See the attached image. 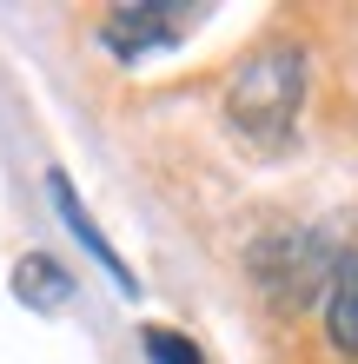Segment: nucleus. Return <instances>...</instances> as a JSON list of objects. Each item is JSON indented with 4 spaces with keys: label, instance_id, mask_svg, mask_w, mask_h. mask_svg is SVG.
Instances as JSON below:
<instances>
[{
    "label": "nucleus",
    "instance_id": "20e7f679",
    "mask_svg": "<svg viewBox=\"0 0 358 364\" xmlns=\"http://www.w3.org/2000/svg\"><path fill=\"white\" fill-rule=\"evenodd\" d=\"M325 331L345 358H358V259L332 265V298H325Z\"/></svg>",
    "mask_w": 358,
    "mask_h": 364
},
{
    "label": "nucleus",
    "instance_id": "39448f33",
    "mask_svg": "<svg viewBox=\"0 0 358 364\" xmlns=\"http://www.w3.org/2000/svg\"><path fill=\"white\" fill-rule=\"evenodd\" d=\"M14 291L20 298H27V305H67V291H73V278L67 272H60L53 259H40V252H33V259H20V272H14Z\"/></svg>",
    "mask_w": 358,
    "mask_h": 364
},
{
    "label": "nucleus",
    "instance_id": "f257e3e1",
    "mask_svg": "<svg viewBox=\"0 0 358 364\" xmlns=\"http://www.w3.org/2000/svg\"><path fill=\"white\" fill-rule=\"evenodd\" d=\"M299 106H305V47H292V40L246 53L226 80V119L252 146H285L299 126Z\"/></svg>",
    "mask_w": 358,
    "mask_h": 364
},
{
    "label": "nucleus",
    "instance_id": "423d86ee",
    "mask_svg": "<svg viewBox=\"0 0 358 364\" xmlns=\"http://www.w3.org/2000/svg\"><path fill=\"white\" fill-rule=\"evenodd\" d=\"M139 345H146V358H153V364H206L193 338H179V331H166V325H146Z\"/></svg>",
    "mask_w": 358,
    "mask_h": 364
},
{
    "label": "nucleus",
    "instance_id": "f03ea898",
    "mask_svg": "<svg viewBox=\"0 0 358 364\" xmlns=\"http://www.w3.org/2000/svg\"><path fill=\"white\" fill-rule=\"evenodd\" d=\"M186 27H193V7L186 0H133V7H113L100 20V47L120 53V60H146V53L179 47Z\"/></svg>",
    "mask_w": 358,
    "mask_h": 364
},
{
    "label": "nucleus",
    "instance_id": "7ed1b4c3",
    "mask_svg": "<svg viewBox=\"0 0 358 364\" xmlns=\"http://www.w3.org/2000/svg\"><path fill=\"white\" fill-rule=\"evenodd\" d=\"M47 192H53V205H60V219H67V232H73V239H80V245H87L93 259H100V272H113V285H120V291H133V272H126V259L107 245V232H100V225L87 219V205L73 199L67 173H53V179H47Z\"/></svg>",
    "mask_w": 358,
    "mask_h": 364
}]
</instances>
